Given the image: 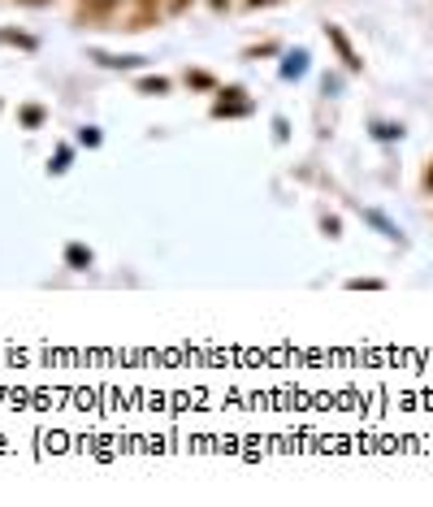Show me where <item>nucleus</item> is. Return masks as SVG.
Returning a JSON list of instances; mask_svg holds the SVG:
<instances>
[{
	"label": "nucleus",
	"mask_w": 433,
	"mask_h": 507,
	"mask_svg": "<svg viewBox=\"0 0 433 507\" xmlns=\"http://www.w3.org/2000/svg\"><path fill=\"white\" fill-rule=\"evenodd\" d=\"M360 212H364V221H368V225H377V230H382L386 239H403V230H399V225H395L386 212H377V208H360Z\"/></svg>",
	"instance_id": "nucleus-2"
},
{
	"label": "nucleus",
	"mask_w": 433,
	"mask_h": 507,
	"mask_svg": "<svg viewBox=\"0 0 433 507\" xmlns=\"http://www.w3.org/2000/svg\"><path fill=\"white\" fill-rule=\"evenodd\" d=\"M165 87H169L165 78H143V91H165Z\"/></svg>",
	"instance_id": "nucleus-7"
},
{
	"label": "nucleus",
	"mask_w": 433,
	"mask_h": 507,
	"mask_svg": "<svg viewBox=\"0 0 433 507\" xmlns=\"http://www.w3.org/2000/svg\"><path fill=\"white\" fill-rule=\"evenodd\" d=\"M39 118H43L39 108H26V113H22V122H26V126H39Z\"/></svg>",
	"instance_id": "nucleus-8"
},
{
	"label": "nucleus",
	"mask_w": 433,
	"mask_h": 507,
	"mask_svg": "<svg viewBox=\"0 0 433 507\" xmlns=\"http://www.w3.org/2000/svg\"><path fill=\"white\" fill-rule=\"evenodd\" d=\"M66 165H70V148H61V152H57V165H52V169H57V174H61Z\"/></svg>",
	"instance_id": "nucleus-9"
},
{
	"label": "nucleus",
	"mask_w": 433,
	"mask_h": 507,
	"mask_svg": "<svg viewBox=\"0 0 433 507\" xmlns=\"http://www.w3.org/2000/svg\"><path fill=\"white\" fill-rule=\"evenodd\" d=\"M303 74H308V52H303V48L286 52V61H282V78H303Z\"/></svg>",
	"instance_id": "nucleus-3"
},
{
	"label": "nucleus",
	"mask_w": 433,
	"mask_h": 507,
	"mask_svg": "<svg viewBox=\"0 0 433 507\" xmlns=\"http://www.w3.org/2000/svg\"><path fill=\"white\" fill-rule=\"evenodd\" d=\"M424 183H429V191H433V169H429V178H424Z\"/></svg>",
	"instance_id": "nucleus-10"
},
{
	"label": "nucleus",
	"mask_w": 433,
	"mask_h": 507,
	"mask_svg": "<svg viewBox=\"0 0 433 507\" xmlns=\"http://www.w3.org/2000/svg\"><path fill=\"white\" fill-rule=\"evenodd\" d=\"M66 260H70V265H74V269H87V265H91V252H87V247H83V243H74V247H70V252H66Z\"/></svg>",
	"instance_id": "nucleus-6"
},
{
	"label": "nucleus",
	"mask_w": 433,
	"mask_h": 507,
	"mask_svg": "<svg viewBox=\"0 0 433 507\" xmlns=\"http://www.w3.org/2000/svg\"><path fill=\"white\" fill-rule=\"evenodd\" d=\"M330 39H334V48L343 52V61H347V70H360V61H355V52H351V43H347V35H343L338 26H330Z\"/></svg>",
	"instance_id": "nucleus-4"
},
{
	"label": "nucleus",
	"mask_w": 433,
	"mask_h": 507,
	"mask_svg": "<svg viewBox=\"0 0 433 507\" xmlns=\"http://www.w3.org/2000/svg\"><path fill=\"white\" fill-rule=\"evenodd\" d=\"M243 91H226V100H216V118H243L251 113V100H239Z\"/></svg>",
	"instance_id": "nucleus-1"
},
{
	"label": "nucleus",
	"mask_w": 433,
	"mask_h": 507,
	"mask_svg": "<svg viewBox=\"0 0 433 507\" xmlns=\"http://www.w3.org/2000/svg\"><path fill=\"white\" fill-rule=\"evenodd\" d=\"M372 135L390 143V139H403V126H395V122H372Z\"/></svg>",
	"instance_id": "nucleus-5"
},
{
	"label": "nucleus",
	"mask_w": 433,
	"mask_h": 507,
	"mask_svg": "<svg viewBox=\"0 0 433 507\" xmlns=\"http://www.w3.org/2000/svg\"><path fill=\"white\" fill-rule=\"evenodd\" d=\"M251 5H264V0H251Z\"/></svg>",
	"instance_id": "nucleus-11"
}]
</instances>
